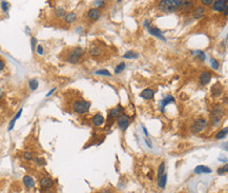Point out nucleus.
Returning a JSON list of instances; mask_svg holds the SVG:
<instances>
[{
  "label": "nucleus",
  "instance_id": "37998d69",
  "mask_svg": "<svg viewBox=\"0 0 228 193\" xmlns=\"http://www.w3.org/2000/svg\"><path fill=\"white\" fill-rule=\"evenodd\" d=\"M143 130H144V133H145V135H146V136H148V133H147V130H146V129L144 128V127H143Z\"/></svg>",
  "mask_w": 228,
  "mask_h": 193
},
{
  "label": "nucleus",
  "instance_id": "bb28decb",
  "mask_svg": "<svg viewBox=\"0 0 228 193\" xmlns=\"http://www.w3.org/2000/svg\"><path fill=\"white\" fill-rule=\"evenodd\" d=\"M28 85H30L32 91H35V90H37L38 85H39V82H38L37 79H31L30 81H28Z\"/></svg>",
  "mask_w": 228,
  "mask_h": 193
},
{
  "label": "nucleus",
  "instance_id": "e433bc0d",
  "mask_svg": "<svg viewBox=\"0 0 228 193\" xmlns=\"http://www.w3.org/2000/svg\"><path fill=\"white\" fill-rule=\"evenodd\" d=\"M94 3H95V6H96V9H97V6H103V4L105 3V1H103V0H99V1H95Z\"/></svg>",
  "mask_w": 228,
  "mask_h": 193
},
{
  "label": "nucleus",
  "instance_id": "f257e3e1",
  "mask_svg": "<svg viewBox=\"0 0 228 193\" xmlns=\"http://www.w3.org/2000/svg\"><path fill=\"white\" fill-rule=\"evenodd\" d=\"M182 0H162L159 2V9L160 11L165 13H172L177 11L178 9L182 8Z\"/></svg>",
  "mask_w": 228,
  "mask_h": 193
},
{
  "label": "nucleus",
  "instance_id": "2eb2a0df",
  "mask_svg": "<svg viewBox=\"0 0 228 193\" xmlns=\"http://www.w3.org/2000/svg\"><path fill=\"white\" fill-rule=\"evenodd\" d=\"M194 172H196L197 174H202V173H207V174H209V173H211V169L208 168V167H206V166L201 165V166L196 167Z\"/></svg>",
  "mask_w": 228,
  "mask_h": 193
},
{
  "label": "nucleus",
  "instance_id": "72a5a7b5",
  "mask_svg": "<svg viewBox=\"0 0 228 193\" xmlns=\"http://www.w3.org/2000/svg\"><path fill=\"white\" fill-rule=\"evenodd\" d=\"M210 61H211V66H212L215 70H218V69H219V63H218V61L213 58H211Z\"/></svg>",
  "mask_w": 228,
  "mask_h": 193
},
{
  "label": "nucleus",
  "instance_id": "c9c22d12",
  "mask_svg": "<svg viewBox=\"0 0 228 193\" xmlns=\"http://www.w3.org/2000/svg\"><path fill=\"white\" fill-rule=\"evenodd\" d=\"M36 42H37V39L35 37H33L32 40H31V44H32V50H33V51H35V46H36Z\"/></svg>",
  "mask_w": 228,
  "mask_h": 193
},
{
  "label": "nucleus",
  "instance_id": "f704fd0d",
  "mask_svg": "<svg viewBox=\"0 0 228 193\" xmlns=\"http://www.w3.org/2000/svg\"><path fill=\"white\" fill-rule=\"evenodd\" d=\"M1 8H2V9H3L4 12H8V9H9V2L2 1L1 2Z\"/></svg>",
  "mask_w": 228,
  "mask_h": 193
},
{
  "label": "nucleus",
  "instance_id": "c03bdc74",
  "mask_svg": "<svg viewBox=\"0 0 228 193\" xmlns=\"http://www.w3.org/2000/svg\"><path fill=\"white\" fill-rule=\"evenodd\" d=\"M102 193H110V192L108 191V190H106V189H105V190H103V191H102Z\"/></svg>",
  "mask_w": 228,
  "mask_h": 193
},
{
  "label": "nucleus",
  "instance_id": "dca6fc26",
  "mask_svg": "<svg viewBox=\"0 0 228 193\" xmlns=\"http://www.w3.org/2000/svg\"><path fill=\"white\" fill-rule=\"evenodd\" d=\"M123 112V108L121 106H117L115 107L114 109H111L110 110V117H119V116L121 115V113Z\"/></svg>",
  "mask_w": 228,
  "mask_h": 193
},
{
  "label": "nucleus",
  "instance_id": "7c9ffc66",
  "mask_svg": "<svg viewBox=\"0 0 228 193\" xmlns=\"http://www.w3.org/2000/svg\"><path fill=\"white\" fill-rule=\"evenodd\" d=\"M97 74V75H103V76H111V73L110 72H108L107 70H99V71H96L95 72Z\"/></svg>",
  "mask_w": 228,
  "mask_h": 193
},
{
  "label": "nucleus",
  "instance_id": "58836bf2",
  "mask_svg": "<svg viewBox=\"0 0 228 193\" xmlns=\"http://www.w3.org/2000/svg\"><path fill=\"white\" fill-rule=\"evenodd\" d=\"M37 52L39 55H43V47H42L41 46H38L37 47Z\"/></svg>",
  "mask_w": 228,
  "mask_h": 193
},
{
  "label": "nucleus",
  "instance_id": "6e6552de",
  "mask_svg": "<svg viewBox=\"0 0 228 193\" xmlns=\"http://www.w3.org/2000/svg\"><path fill=\"white\" fill-rule=\"evenodd\" d=\"M40 185L44 189H49V188H52L54 186V180L51 177H42L40 180Z\"/></svg>",
  "mask_w": 228,
  "mask_h": 193
},
{
  "label": "nucleus",
  "instance_id": "0eeeda50",
  "mask_svg": "<svg viewBox=\"0 0 228 193\" xmlns=\"http://www.w3.org/2000/svg\"><path fill=\"white\" fill-rule=\"evenodd\" d=\"M226 6H227L226 0H218V1H213V9L217 12H222Z\"/></svg>",
  "mask_w": 228,
  "mask_h": 193
},
{
  "label": "nucleus",
  "instance_id": "393cba45",
  "mask_svg": "<svg viewBox=\"0 0 228 193\" xmlns=\"http://www.w3.org/2000/svg\"><path fill=\"white\" fill-rule=\"evenodd\" d=\"M138 56H139V54H137L136 52H132V51H128L126 53L123 55V58H127V59H130V58H138Z\"/></svg>",
  "mask_w": 228,
  "mask_h": 193
},
{
  "label": "nucleus",
  "instance_id": "79ce46f5",
  "mask_svg": "<svg viewBox=\"0 0 228 193\" xmlns=\"http://www.w3.org/2000/svg\"><path fill=\"white\" fill-rule=\"evenodd\" d=\"M218 173H219V174H223V173H225V171L223 170V168H221V169L218 170Z\"/></svg>",
  "mask_w": 228,
  "mask_h": 193
},
{
  "label": "nucleus",
  "instance_id": "6ab92c4d",
  "mask_svg": "<svg viewBox=\"0 0 228 193\" xmlns=\"http://www.w3.org/2000/svg\"><path fill=\"white\" fill-rule=\"evenodd\" d=\"M148 31H149V33H150L151 35H154V36H157V37L161 38V39H164L165 40V38L163 37L162 33H161V31L159 30V28H149Z\"/></svg>",
  "mask_w": 228,
  "mask_h": 193
},
{
  "label": "nucleus",
  "instance_id": "a19ab883",
  "mask_svg": "<svg viewBox=\"0 0 228 193\" xmlns=\"http://www.w3.org/2000/svg\"><path fill=\"white\" fill-rule=\"evenodd\" d=\"M4 69V61L0 59V71H2Z\"/></svg>",
  "mask_w": 228,
  "mask_h": 193
},
{
  "label": "nucleus",
  "instance_id": "39448f33",
  "mask_svg": "<svg viewBox=\"0 0 228 193\" xmlns=\"http://www.w3.org/2000/svg\"><path fill=\"white\" fill-rule=\"evenodd\" d=\"M206 127H207V121L205 119H198L197 121H194V123L192 125L191 130L194 133H200Z\"/></svg>",
  "mask_w": 228,
  "mask_h": 193
},
{
  "label": "nucleus",
  "instance_id": "f8f14e48",
  "mask_svg": "<svg viewBox=\"0 0 228 193\" xmlns=\"http://www.w3.org/2000/svg\"><path fill=\"white\" fill-rule=\"evenodd\" d=\"M22 180H23L24 186L27 188H28V189H33V188L35 187V180H33V177H31L30 175H25Z\"/></svg>",
  "mask_w": 228,
  "mask_h": 193
},
{
  "label": "nucleus",
  "instance_id": "2f4dec72",
  "mask_svg": "<svg viewBox=\"0 0 228 193\" xmlns=\"http://www.w3.org/2000/svg\"><path fill=\"white\" fill-rule=\"evenodd\" d=\"M23 158L27 159V161H32V159H34V156H33V153H31V152H24L23 153Z\"/></svg>",
  "mask_w": 228,
  "mask_h": 193
},
{
  "label": "nucleus",
  "instance_id": "ddd939ff",
  "mask_svg": "<svg viewBox=\"0 0 228 193\" xmlns=\"http://www.w3.org/2000/svg\"><path fill=\"white\" fill-rule=\"evenodd\" d=\"M92 123H94L95 126H97V127H99V126H102L104 123V121H105V119H104V117L101 115V114H97V115H95L94 117H92Z\"/></svg>",
  "mask_w": 228,
  "mask_h": 193
},
{
  "label": "nucleus",
  "instance_id": "5701e85b",
  "mask_svg": "<svg viewBox=\"0 0 228 193\" xmlns=\"http://www.w3.org/2000/svg\"><path fill=\"white\" fill-rule=\"evenodd\" d=\"M166 180H167V175L166 174H164L162 176L161 178H159L158 180V185H159V187L161 188V189H164L165 188V186H166Z\"/></svg>",
  "mask_w": 228,
  "mask_h": 193
},
{
  "label": "nucleus",
  "instance_id": "1a4fd4ad",
  "mask_svg": "<svg viewBox=\"0 0 228 193\" xmlns=\"http://www.w3.org/2000/svg\"><path fill=\"white\" fill-rule=\"evenodd\" d=\"M205 13H206L205 8H203V6H198L197 9H194V12H192V16H194V19H200L205 15Z\"/></svg>",
  "mask_w": 228,
  "mask_h": 193
},
{
  "label": "nucleus",
  "instance_id": "c756f323",
  "mask_svg": "<svg viewBox=\"0 0 228 193\" xmlns=\"http://www.w3.org/2000/svg\"><path fill=\"white\" fill-rule=\"evenodd\" d=\"M35 163H36L38 166H45L46 165V161L44 158H41V157H37V158H35Z\"/></svg>",
  "mask_w": 228,
  "mask_h": 193
},
{
  "label": "nucleus",
  "instance_id": "412c9836",
  "mask_svg": "<svg viewBox=\"0 0 228 193\" xmlns=\"http://www.w3.org/2000/svg\"><path fill=\"white\" fill-rule=\"evenodd\" d=\"M101 53H102V50L97 46L92 47L91 49V51H89V54H91L92 56H99Z\"/></svg>",
  "mask_w": 228,
  "mask_h": 193
},
{
  "label": "nucleus",
  "instance_id": "423d86ee",
  "mask_svg": "<svg viewBox=\"0 0 228 193\" xmlns=\"http://www.w3.org/2000/svg\"><path fill=\"white\" fill-rule=\"evenodd\" d=\"M129 123H130L129 117L126 116V115H120L118 117V119H117V123H118L119 128L122 129V130L127 129V127L129 126Z\"/></svg>",
  "mask_w": 228,
  "mask_h": 193
},
{
  "label": "nucleus",
  "instance_id": "4be33fe9",
  "mask_svg": "<svg viewBox=\"0 0 228 193\" xmlns=\"http://www.w3.org/2000/svg\"><path fill=\"white\" fill-rule=\"evenodd\" d=\"M227 128H224L223 130H220L219 132L217 133V135H215V139H222V138H224L225 136L227 135Z\"/></svg>",
  "mask_w": 228,
  "mask_h": 193
},
{
  "label": "nucleus",
  "instance_id": "7ed1b4c3",
  "mask_svg": "<svg viewBox=\"0 0 228 193\" xmlns=\"http://www.w3.org/2000/svg\"><path fill=\"white\" fill-rule=\"evenodd\" d=\"M89 108H91V104L86 100H77L73 104V110L78 114L86 113L89 112Z\"/></svg>",
  "mask_w": 228,
  "mask_h": 193
},
{
  "label": "nucleus",
  "instance_id": "9d476101",
  "mask_svg": "<svg viewBox=\"0 0 228 193\" xmlns=\"http://www.w3.org/2000/svg\"><path fill=\"white\" fill-rule=\"evenodd\" d=\"M211 79V74L210 72H203L200 75V78H199V80H200V83L202 85H206L208 82L210 81Z\"/></svg>",
  "mask_w": 228,
  "mask_h": 193
},
{
  "label": "nucleus",
  "instance_id": "a878e982",
  "mask_svg": "<svg viewBox=\"0 0 228 193\" xmlns=\"http://www.w3.org/2000/svg\"><path fill=\"white\" fill-rule=\"evenodd\" d=\"M164 171H165V163H161L160 166H159V169H158V180L165 174Z\"/></svg>",
  "mask_w": 228,
  "mask_h": 193
},
{
  "label": "nucleus",
  "instance_id": "aec40b11",
  "mask_svg": "<svg viewBox=\"0 0 228 193\" xmlns=\"http://www.w3.org/2000/svg\"><path fill=\"white\" fill-rule=\"evenodd\" d=\"M21 113H22V109H20V110L18 111V113L16 114L15 115V117L13 118V119L11 120V123H9V131H11V130H13V128H14V126H15V123H16V120L18 119L19 117L21 116Z\"/></svg>",
  "mask_w": 228,
  "mask_h": 193
},
{
  "label": "nucleus",
  "instance_id": "20e7f679",
  "mask_svg": "<svg viewBox=\"0 0 228 193\" xmlns=\"http://www.w3.org/2000/svg\"><path fill=\"white\" fill-rule=\"evenodd\" d=\"M223 116V109L222 107L218 106L215 108V110L212 111V120H211V125L213 127H218V125L221 123Z\"/></svg>",
  "mask_w": 228,
  "mask_h": 193
},
{
  "label": "nucleus",
  "instance_id": "cd10ccee",
  "mask_svg": "<svg viewBox=\"0 0 228 193\" xmlns=\"http://www.w3.org/2000/svg\"><path fill=\"white\" fill-rule=\"evenodd\" d=\"M55 14L57 17H63V16H65V9L63 8H58V9H56Z\"/></svg>",
  "mask_w": 228,
  "mask_h": 193
},
{
  "label": "nucleus",
  "instance_id": "4c0bfd02",
  "mask_svg": "<svg viewBox=\"0 0 228 193\" xmlns=\"http://www.w3.org/2000/svg\"><path fill=\"white\" fill-rule=\"evenodd\" d=\"M201 2H202V4H203V6H209V4L213 3L212 0H202Z\"/></svg>",
  "mask_w": 228,
  "mask_h": 193
},
{
  "label": "nucleus",
  "instance_id": "f03ea898",
  "mask_svg": "<svg viewBox=\"0 0 228 193\" xmlns=\"http://www.w3.org/2000/svg\"><path fill=\"white\" fill-rule=\"evenodd\" d=\"M84 55V51L81 47H74L71 50L70 54L67 56V61L71 63H78L80 61V59L82 58Z\"/></svg>",
  "mask_w": 228,
  "mask_h": 193
},
{
  "label": "nucleus",
  "instance_id": "49530a36",
  "mask_svg": "<svg viewBox=\"0 0 228 193\" xmlns=\"http://www.w3.org/2000/svg\"><path fill=\"white\" fill-rule=\"evenodd\" d=\"M49 193H52V192H49Z\"/></svg>",
  "mask_w": 228,
  "mask_h": 193
},
{
  "label": "nucleus",
  "instance_id": "4468645a",
  "mask_svg": "<svg viewBox=\"0 0 228 193\" xmlns=\"http://www.w3.org/2000/svg\"><path fill=\"white\" fill-rule=\"evenodd\" d=\"M154 95H155V92L153 91L151 89H145L143 90L141 93V97L144 99H147V100H149V99H151L154 97Z\"/></svg>",
  "mask_w": 228,
  "mask_h": 193
},
{
  "label": "nucleus",
  "instance_id": "ea45409f",
  "mask_svg": "<svg viewBox=\"0 0 228 193\" xmlns=\"http://www.w3.org/2000/svg\"><path fill=\"white\" fill-rule=\"evenodd\" d=\"M56 90H57V88H54V89H52L51 91H49V93H47V94H46V97H49V96H51V95L53 94V93L55 92Z\"/></svg>",
  "mask_w": 228,
  "mask_h": 193
},
{
  "label": "nucleus",
  "instance_id": "b1692460",
  "mask_svg": "<svg viewBox=\"0 0 228 193\" xmlns=\"http://www.w3.org/2000/svg\"><path fill=\"white\" fill-rule=\"evenodd\" d=\"M211 92L215 94V96H219V95L222 94L223 90H222V88H220L219 85H213V87H212V89H211Z\"/></svg>",
  "mask_w": 228,
  "mask_h": 193
},
{
  "label": "nucleus",
  "instance_id": "f3484780",
  "mask_svg": "<svg viewBox=\"0 0 228 193\" xmlns=\"http://www.w3.org/2000/svg\"><path fill=\"white\" fill-rule=\"evenodd\" d=\"M76 19H77V15H76V13H74V12H71V13H68L67 15H65V17H64V20H65L66 23H73V22H75Z\"/></svg>",
  "mask_w": 228,
  "mask_h": 193
},
{
  "label": "nucleus",
  "instance_id": "9b49d317",
  "mask_svg": "<svg viewBox=\"0 0 228 193\" xmlns=\"http://www.w3.org/2000/svg\"><path fill=\"white\" fill-rule=\"evenodd\" d=\"M100 15H101V13L98 9H91L89 11V13H87V17L91 19V20H94V21L97 20V19H99Z\"/></svg>",
  "mask_w": 228,
  "mask_h": 193
},
{
  "label": "nucleus",
  "instance_id": "473e14b6",
  "mask_svg": "<svg viewBox=\"0 0 228 193\" xmlns=\"http://www.w3.org/2000/svg\"><path fill=\"white\" fill-rule=\"evenodd\" d=\"M192 6V1H183V4L182 6H184L185 9H190Z\"/></svg>",
  "mask_w": 228,
  "mask_h": 193
},
{
  "label": "nucleus",
  "instance_id": "a211bd4d",
  "mask_svg": "<svg viewBox=\"0 0 228 193\" xmlns=\"http://www.w3.org/2000/svg\"><path fill=\"white\" fill-rule=\"evenodd\" d=\"M175 101V98H173L172 96H170V95H167V96L164 97V99H163L162 101H161V110L163 111V109L165 108L166 106H167L169 102H173Z\"/></svg>",
  "mask_w": 228,
  "mask_h": 193
},
{
  "label": "nucleus",
  "instance_id": "c85d7f7f",
  "mask_svg": "<svg viewBox=\"0 0 228 193\" xmlns=\"http://www.w3.org/2000/svg\"><path fill=\"white\" fill-rule=\"evenodd\" d=\"M124 68H125V63H124V62H121V63H119L118 66H116L115 73H116V74H119V73H121V72H122L123 70H124Z\"/></svg>",
  "mask_w": 228,
  "mask_h": 193
},
{
  "label": "nucleus",
  "instance_id": "a18cd8bd",
  "mask_svg": "<svg viewBox=\"0 0 228 193\" xmlns=\"http://www.w3.org/2000/svg\"><path fill=\"white\" fill-rule=\"evenodd\" d=\"M2 97V91H1V89H0V98Z\"/></svg>",
  "mask_w": 228,
  "mask_h": 193
}]
</instances>
